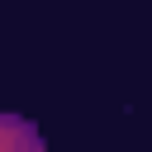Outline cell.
I'll return each instance as SVG.
<instances>
[{"instance_id":"1","label":"cell","mask_w":152,"mask_h":152,"mask_svg":"<svg viewBox=\"0 0 152 152\" xmlns=\"http://www.w3.org/2000/svg\"><path fill=\"white\" fill-rule=\"evenodd\" d=\"M0 152H43V138H38L24 119L0 114Z\"/></svg>"}]
</instances>
